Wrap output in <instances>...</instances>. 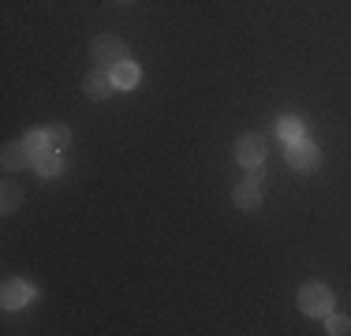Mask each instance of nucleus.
Returning <instances> with one entry per match:
<instances>
[{"label":"nucleus","instance_id":"obj_2","mask_svg":"<svg viewBox=\"0 0 351 336\" xmlns=\"http://www.w3.org/2000/svg\"><path fill=\"white\" fill-rule=\"evenodd\" d=\"M90 56L101 67H116V64L128 60V45H123L120 38H112V34H101V38H94V45H90Z\"/></svg>","mask_w":351,"mask_h":336},{"label":"nucleus","instance_id":"obj_3","mask_svg":"<svg viewBox=\"0 0 351 336\" xmlns=\"http://www.w3.org/2000/svg\"><path fill=\"white\" fill-rule=\"evenodd\" d=\"M288 165L295 168V172H314L317 165H322V149L311 146L306 139L299 142H288Z\"/></svg>","mask_w":351,"mask_h":336},{"label":"nucleus","instance_id":"obj_9","mask_svg":"<svg viewBox=\"0 0 351 336\" xmlns=\"http://www.w3.org/2000/svg\"><path fill=\"white\" fill-rule=\"evenodd\" d=\"M112 82H116V90H131V86H138V67L131 64V60L116 64V67H112Z\"/></svg>","mask_w":351,"mask_h":336},{"label":"nucleus","instance_id":"obj_1","mask_svg":"<svg viewBox=\"0 0 351 336\" xmlns=\"http://www.w3.org/2000/svg\"><path fill=\"white\" fill-rule=\"evenodd\" d=\"M299 307L311 317H329L332 314V291L325 284H303L299 288Z\"/></svg>","mask_w":351,"mask_h":336},{"label":"nucleus","instance_id":"obj_14","mask_svg":"<svg viewBox=\"0 0 351 336\" xmlns=\"http://www.w3.org/2000/svg\"><path fill=\"white\" fill-rule=\"evenodd\" d=\"M329 333L332 336H344V333H351V322H348V317H340V314H329Z\"/></svg>","mask_w":351,"mask_h":336},{"label":"nucleus","instance_id":"obj_7","mask_svg":"<svg viewBox=\"0 0 351 336\" xmlns=\"http://www.w3.org/2000/svg\"><path fill=\"white\" fill-rule=\"evenodd\" d=\"M116 90V82H112V71H105V67H97V71H90L86 75V94L94 97V101H105L108 94Z\"/></svg>","mask_w":351,"mask_h":336},{"label":"nucleus","instance_id":"obj_13","mask_svg":"<svg viewBox=\"0 0 351 336\" xmlns=\"http://www.w3.org/2000/svg\"><path fill=\"white\" fill-rule=\"evenodd\" d=\"M23 142H27V146L34 149V157H38V154H45V149H49V142H45V131H30Z\"/></svg>","mask_w":351,"mask_h":336},{"label":"nucleus","instance_id":"obj_4","mask_svg":"<svg viewBox=\"0 0 351 336\" xmlns=\"http://www.w3.org/2000/svg\"><path fill=\"white\" fill-rule=\"evenodd\" d=\"M236 157L243 161L247 168H254V165H262V157H265V142H262V134H254V131H247L243 139L236 142Z\"/></svg>","mask_w":351,"mask_h":336},{"label":"nucleus","instance_id":"obj_8","mask_svg":"<svg viewBox=\"0 0 351 336\" xmlns=\"http://www.w3.org/2000/svg\"><path fill=\"white\" fill-rule=\"evenodd\" d=\"M236 206L247 209V213H254V209L262 206V183H254V180L239 183V187H236Z\"/></svg>","mask_w":351,"mask_h":336},{"label":"nucleus","instance_id":"obj_11","mask_svg":"<svg viewBox=\"0 0 351 336\" xmlns=\"http://www.w3.org/2000/svg\"><path fill=\"white\" fill-rule=\"evenodd\" d=\"M34 168L45 180H53V176H60V154H53V149H45V154L34 157Z\"/></svg>","mask_w":351,"mask_h":336},{"label":"nucleus","instance_id":"obj_12","mask_svg":"<svg viewBox=\"0 0 351 336\" xmlns=\"http://www.w3.org/2000/svg\"><path fill=\"white\" fill-rule=\"evenodd\" d=\"M45 142H49V149H53V154H60V149H68L71 131L60 128V123H56V128H45Z\"/></svg>","mask_w":351,"mask_h":336},{"label":"nucleus","instance_id":"obj_5","mask_svg":"<svg viewBox=\"0 0 351 336\" xmlns=\"http://www.w3.org/2000/svg\"><path fill=\"white\" fill-rule=\"evenodd\" d=\"M0 299H4V307L8 310H19V307H27L30 299H34V288H30L27 280H4V291H0Z\"/></svg>","mask_w":351,"mask_h":336},{"label":"nucleus","instance_id":"obj_10","mask_svg":"<svg viewBox=\"0 0 351 336\" xmlns=\"http://www.w3.org/2000/svg\"><path fill=\"white\" fill-rule=\"evenodd\" d=\"M277 134L284 142H299V139H303V120H299V116H280V120H277Z\"/></svg>","mask_w":351,"mask_h":336},{"label":"nucleus","instance_id":"obj_16","mask_svg":"<svg viewBox=\"0 0 351 336\" xmlns=\"http://www.w3.org/2000/svg\"><path fill=\"white\" fill-rule=\"evenodd\" d=\"M123 4H128V0H123Z\"/></svg>","mask_w":351,"mask_h":336},{"label":"nucleus","instance_id":"obj_6","mask_svg":"<svg viewBox=\"0 0 351 336\" xmlns=\"http://www.w3.org/2000/svg\"><path fill=\"white\" fill-rule=\"evenodd\" d=\"M34 165V149L27 146V142H8L4 146V168L8 172H19V168Z\"/></svg>","mask_w":351,"mask_h":336},{"label":"nucleus","instance_id":"obj_15","mask_svg":"<svg viewBox=\"0 0 351 336\" xmlns=\"http://www.w3.org/2000/svg\"><path fill=\"white\" fill-rule=\"evenodd\" d=\"M15 206H19V191H15V183H4V213H12Z\"/></svg>","mask_w":351,"mask_h":336}]
</instances>
